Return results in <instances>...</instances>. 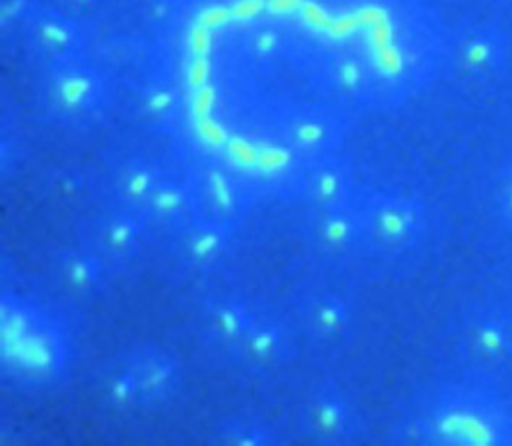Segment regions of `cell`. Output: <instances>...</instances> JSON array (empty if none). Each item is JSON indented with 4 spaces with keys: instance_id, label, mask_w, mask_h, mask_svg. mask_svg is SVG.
I'll return each instance as SVG.
<instances>
[{
    "instance_id": "obj_1",
    "label": "cell",
    "mask_w": 512,
    "mask_h": 446,
    "mask_svg": "<svg viewBox=\"0 0 512 446\" xmlns=\"http://www.w3.org/2000/svg\"><path fill=\"white\" fill-rule=\"evenodd\" d=\"M148 62L160 128L200 174L308 180L366 118L450 70L434 0H164Z\"/></svg>"
},
{
    "instance_id": "obj_2",
    "label": "cell",
    "mask_w": 512,
    "mask_h": 446,
    "mask_svg": "<svg viewBox=\"0 0 512 446\" xmlns=\"http://www.w3.org/2000/svg\"><path fill=\"white\" fill-rule=\"evenodd\" d=\"M414 426L428 444L512 446V400L490 378L466 374L434 388Z\"/></svg>"
},
{
    "instance_id": "obj_3",
    "label": "cell",
    "mask_w": 512,
    "mask_h": 446,
    "mask_svg": "<svg viewBox=\"0 0 512 446\" xmlns=\"http://www.w3.org/2000/svg\"><path fill=\"white\" fill-rule=\"evenodd\" d=\"M2 358L26 380H52L66 370L68 346L58 320L30 298L2 296Z\"/></svg>"
},
{
    "instance_id": "obj_4",
    "label": "cell",
    "mask_w": 512,
    "mask_h": 446,
    "mask_svg": "<svg viewBox=\"0 0 512 446\" xmlns=\"http://www.w3.org/2000/svg\"><path fill=\"white\" fill-rule=\"evenodd\" d=\"M112 82L106 70L80 54L44 66L40 98L46 112L66 126H88L98 122L112 104Z\"/></svg>"
},
{
    "instance_id": "obj_5",
    "label": "cell",
    "mask_w": 512,
    "mask_h": 446,
    "mask_svg": "<svg viewBox=\"0 0 512 446\" xmlns=\"http://www.w3.org/2000/svg\"><path fill=\"white\" fill-rule=\"evenodd\" d=\"M10 14L24 46L42 66L88 52V26L78 14L62 6L42 0H14Z\"/></svg>"
},
{
    "instance_id": "obj_6",
    "label": "cell",
    "mask_w": 512,
    "mask_h": 446,
    "mask_svg": "<svg viewBox=\"0 0 512 446\" xmlns=\"http://www.w3.org/2000/svg\"><path fill=\"white\" fill-rule=\"evenodd\" d=\"M458 350L474 376L494 380L508 370L512 366V306L474 304L460 320Z\"/></svg>"
},
{
    "instance_id": "obj_7",
    "label": "cell",
    "mask_w": 512,
    "mask_h": 446,
    "mask_svg": "<svg viewBox=\"0 0 512 446\" xmlns=\"http://www.w3.org/2000/svg\"><path fill=\"white\" fill-rule=\"evenodd\" d=\"M180 382V364L158 346L130 352L110 374L108 390L120 406H152L168 400Z\"/></svg>"
},
{
    "instance_id": "obj_8",
    "label": "cell",
    "mask_w": 512,
    "mask_h": 446,
    "mask_svg": "<svg viewBox=\"0 0 512 446\" xmlns=\"http://www.w3.org/2000/svg\"><path fill=\"white\" fill-rule=\"evenodd\" d=\"M512 62V36L498 22H472L452 30L450 68L472 82L504 76Z\"/></svg>"
},
{
    "instance_id": "obj_9",
    "label": "cell",
    "mask_w": 512,
    "mask_h": 446,
    "mask_svg": "<svg viewBox=\"0 0 512 446\" xmlns=\"http://www.w3.org/2000/svg\"><path fill=\"white\" fill-rule=\"evenodd\" d=\"M366 226L380 248L408 252L418 248L426 238L428 210L416 198L384 194L370 208Z\"/></svg>"
},
{
    "instance_id": "obj_10",
    "label": "cell",
    "mask_w": 512,
    "mask_h": 446,
    "mask_svg": "<svg viewBox=\"0 0 512 446\" xmlns=\"http://www.w3.org/2000/svg\"><path fill=\"white\" fill-rule=\"evenodd\" d=\"M58 276L76 294L102 290L108 280V262L94 248H68L60 254Z\"/></svg>"
},
{
    "instance_id": "obj_11",
    "label": "cell",
    "mask_w": 512,
    "mask_h": 446,
    "mask_svg": "<svg viewBox=\"0 0 512 446\" xmlns=\"http://www.w3.org/2000/svg\"><path fill=\"white\" fill-rule=\"evenodd\" d=\"M144 240V222L132 212H114L96 226V250L108 260L132 256Z\"/></svg>"
},
{
    "instance_id": "obj_12",
    "label": "cell",
    "mask_w": 512,
    "mask_h": 446,
    "mask_svg": "<svg viewBox=\"0 0 512 446\" xmlns=\"http://www.w3.org/2000/svg\"><path fill=\"white\" fill-rule=\"evenodd\" d=\"M306 424L314 434L336 438L352 428V408L338 390H318L306 404Z\"/></svg>"
},
{
    "instance_id": "obj_13",
    "label": "cell",
    "mask_w": 512,
    "mask_h": 446,
    "mask_svg": "<svg viewBox=\"0 0 512 446\" xmlns=\"http://www.w3.org/2000/svg\"><path fill=\"white\" fill-rule=\"evenodd\" d=\"M254 320L256 312L238 296H224L208 308V332L224 344L238 346Z\"/></svg>"
},
{
    "instance_id": "obj_14",
    "label": "cell",
    "mask_w": 512,
    "mask_h": 446,
    "mask_svg": "<svg viewBox=\"0 0 512 446\" xmlns=\"http://www.w3.org/2000/svg\"><path fill=\"white\" fill-rule=\"evenodd\" d=\"M238 346L240 354H244L246 360H250L252 364L268 366L282 360L288 342L284 330L274 320L256 318Z\"/></svg>"
},
{
    "instance_id": "obj_15",
    "label": "cell",
    "mask_w": 512,
    "mask_h": 446,
    "mask_svg": "<svg viewBox=\"0 0 512 446\" xmlns=\"http://www.w3.org/2000/svg\"><path fill=\"white\" fill-rule=\"evenodd\" d=\"M350 320L352 308L338 294H324L316 298L308 314V324L312 326V330L326 340L342 336L350 328Z\"/></svg>"
},
{
    "instance_id": "obj_16",
    "label": "cell",
    "mask_w": 512,
    "mask_h": 446,
    "mask_svg": "<svg viewBox=\"0 0 512 446\" xmlns=\"http://www.w3.org/2000/svg\"><path fill=\"white\" fill-rule=\"evenodd\" d=\"M228 240V230L222 222L200 224L192 228L184 240L186 258H190L196 266H210L226 252Z\"/></svg>"
},
{
    "instance_id": "obj_17",
    "label": "cell",
    "mask_w": 512,
    "mask_h": 446,
    "mask_svg": "<svg viewBox=\"0 0 512 446\" xmlns=\"http://www.w3.org/2000/svg\"><path fill=\"white\" fill-rule=\"evenodd\" d=\"M164 180L162 172L150 162H130L118 174V192L134 206H144Z\"/></svg>"
},
{
    "instance_id": "obj_18",
    "label": "cell",
    "mask_w": 512,
    "mask_h": 446,
    "mask_svg": "<svg viewBox=\"0 0 512 446\" xmlns=\"http://www.w3.org/2000/svg\"><path fill=\"white\" fill-rule=\"evenodd\" d=\"M358 230H360V222L356 220V216L336 204H330L324 216L318 220L320 240L330 250L350 248L358 238Z\"/></svg>"
},
{
    "instance_id": "obj_19",
    "label": "cell",
    "mask_w": 512,
    "mask_h": 446,
    "mask_svg": "<svg viewBox=\"0 0 512 446\" xmlns=\"http://www.w3.org/2000/svg\"><path fill=\"white\" fill-rule=\"evenodd\" d=\"M494 208L498 222L512 236V154L504 160L494 188Z\"/></svg>"
},
{
    "instance_id": "obj_20",
    "label": "cell",
    "mask_w": 512,
    "mask_h": 446,
    "mask_svg": "<svg viewBox=\"0 0 512 446\" xmlns=\"http://www.w3.org/2000/svg\"><path fill=\"white\" fill-rule=\"evenodd\" d=\"M228 436H234L230 442L234 444H268L272 442L270 440V434L266 428H262L258 422L254 420H248V422H242V420H236L232 422V426L226 430Z\"/></svg>"
},
{
    "instance_id": "obj_21",
    "label": "cell",
    "mask_w": 512,
    "mask_h": 446,
    "mask_svg": "<svg viewBox=\"0 0 512 446\" xmlns=\"http://www.w3.org/2000/svg\"><path fill=\"white\" fill-rule=\"evenodd\" d=\"M502 4H504L508 10H512V0H502Z\"/></svg>"
}]
</instances>
